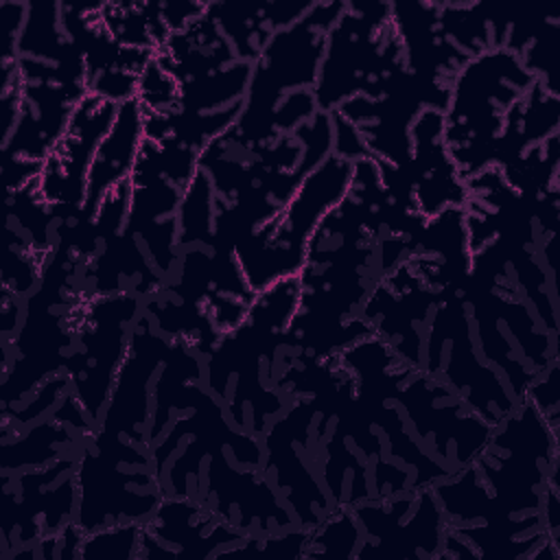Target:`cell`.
Segmentation results:
<instances>
[{
  "label": "cell",
  "mask_w": 560,
  "mask_h": 560,
  "mask_svg": "<svg viewBox=\"0 0 560 560\" xmlns=\"http://www.w3.org/2000/svg\"><path fill=\"white\" fill-rule=\"evenodd\" d=\"M451 85L405 72L383 96L357 94L330 112L357 138L363 158L405 168L411 158L409 129L422 107L446 109Z\"/></svg>",
  "instance_id": "cell-10"
},
{
  "label": "cell",
  "mask_w": 560,
  "mask_h": 560,
  "mask_svg": "<svg viewBox=\"0 0 560 560\" xmlns=\"http://www.w3.org/2000/svg\"><path fill=\"white\" fill-rule=\"evenodd\" d=\"M560 92L547 88L542 81L534 85L512 105L505 116V127L499 140L497 164H508L534 144L560 133Z\"/></svg>",
  "instance_id": "cell-20"
},
{
  "label": "cell",
  "mask_w": 560,
  "mask_h": 560,
  "mask_svg": "<svg viewBox=\"0 0 560 560\" xmlns=\"http://www.w3.org/2000/svg\"><path fill=\"white\" fill-rule=\"evenodd\" d=\"M142 523H122L83 534L79 560H136Z\"/></svg>",
  "instance_id": "cell-23"
},
{
  "label": "cell",
  "mask_w": 560,
  "mask_h": 560,
  "mask_svg": "<svg viewBox=\"0 0 560 560\" xmlns=\"http://www.w3.org/2000/svg\"><path fill=\"white\" fill-rule=\"evenodd\" d=\"M151 446L94 429L77 457L74 523L88 534L144 523L162 501Z\"/></svg>",
  "instance_id": "cell-3"
},
{
  "label": "cell",
  "mask_w": 560,
  "mask_h": 560,
  "mask_svg": "<svg viewBox=\"0 0 560 560\" xmlns=\"http://www.w3.org/2000/svg\"><path fill=\"white\" fill-rule=\"evenodd\" d=\"M534 81L508 48L488 50L455 74L444 109V142L464 182L497 164L505 116Z\"/></svg>",
  "instance_id": "cell-1"
},
{
  "label": "cell",
  "mask_w": 560,
  "mask_h": 560,
  "mask_svg": "<svg viewBox=\"0 0 560 560\" xmlns=\"http://www.w3.org/2000/svg\"><path fill=\"white\" fill-rule=\"evenodd\" d=\"M350 510L361 525V545L354 558H440L446 523L431 488L365 501Z\"/></svg>",
  "instance_id": "cell-13"
},
{
  "label": "cell",
  "mask_w": 560,
  "mask_h": 560,
  "mask_svg": "<svg viewBox=\"0 0 560 560\" xmlns=\"http://www.w3.org/2000/svg\"><path fill=\"white\" fill-rule=\"evenodd\" d=\"M155 61L177 81L186 83L214 74L234 61H241L217 22L201 13L186 28L171 33L166 44L155 52Z\"/></svg>",
  "instance_id": "cell-19"
},
{
  "label": "cell",
  "mask_w": 560,
  "mask_h": 560,
  "mask_svg": "<svg viewBox=\"0 0 560 560\" xmlns=\"http://www.w3.org/2000/svg\"><path fill=\"white\" fill-rule=\"evenodd\" d=\"M142 138V109L138 101L131 98L120 103L116 120L107 136L101 140L88 173V192L83 208L79 210L83 221L92 219L101 199L112 186L129 179Z\"/></svg>",
  "instance_id": "cell-18"
},
{
  "label": "cell",
  "mask_w": 560,
  "mask_h": 560,
  "mask_svg": "<svg viewBox=\"0 0 560 560\" xmlns=\"http://www.w3.org/2000/svg\"><path fill=\"white\" fill-rule=\"evenodd\" d=\"M322 396H302L262 433V472L280 492L300 527H315L332 503L317 475L315 424Z\"/></svg>",
  "instance_id": "cell-8"
},
{
  "label": "cell",
  "mask_w": 560,
  "mask_h": 560,
  "mask_svg": "<svg viewBox=\"0 0 560 560\" xmlns=\"http://www.w3.org/2000/svg\"><path fill=\"white\" fill-rule=\"evenodd\" d=\"M359 545L361 525L354 512L350 508H332L315 527L308 529L302 558H354Z\"/></svg>",
  "instance_id": "cell-22"
},
{
  "label": "cell",
  "mask_w": 560,
  "mask_h": 560,
  "mask_svg": "<svg viewBox=\"0 0 560 560\" xmlns=\"http://www.w3.org/2000/svg\"><path fill=\"white\" fill-rule=\"evenodd\" d=\"M350 179L352 162L330 153L304 175L287 206L267 225L236 243V260L254 291L302 269L317 223L341 201Z\"/></svg>",
  "instance_id": "cell-4"
},
{
  "label": "cell",
  "mask_w": 560,
  "mask_h": 560,
  "mask_svg": "<svg viewBox=\"0 0 560 560\" xmlns=\"http://www.w3.org/2000/svg\"><path fill=\"white\" fill-rule=\"evenodd\" d=\"M427 374L448 385L488 424H501L516 400L497 368L479 352L464 287L444 295L429 317L422 337V365Z\"/></svg>",
  "instance_id": "cell-5"
},
{
  "label": "cell",
  "mask_w": 560,
  "mask_h": 560,
  "mask_svg": "<svg viewBox=\"0 0 560 560\" xmlns=\"http://www.w3.org/2000/svg\"><path fill=\"white\" fill-rule=\"evenodd\" d=\"M396 398L411 433L448 472L477 459L492 438L494 427L422 368L398 385Z\"/></svg>",
  "instance_id": "cell-9"
},
{
  "label": "cell",
  "mask_w": 560,
  "mask_h": 560,
  "mask_svg": "<svg viewBox=\"0 0 560 560\" xmlns=\"http://www.w3.org/2000/svg\"><path fill=\"white\" fill-rule=\"evenodd\" d=\"M116 114L118 103L88 92L74 105L66 129L44 158L35 190L57 217L74 214L83 208L94 153L112 129Z\"/></svg>",
  "instance_id": "cell-12"
},
{
  "label": "cell",
  "mask_w": 560,
  "mask_h": 560,
  "mask_svg": "<svg viewBox=\"0 0 560 560\" xmlns=\"http://www.w3.org/2000/svg\"><path fill=\"white\" fill-rule=\"evenodd\" d=\"M313 2H208L206 13L217 22L234 55L254 63L271 37L295 24Z\"/></svg>",
  "instance_id": "cell-17"
},
{
  "label": "cell",
  "mask_w": 560,
  "mask_h": 560,
  "mask_svg": "<svg viewBox=\"0 0 560 560\" xmlns=\"http://www.w3.org/2000/svg\"><path fill=\"white\" fill-rule=\"evenodd\" d=\"M409 138L411 158L405 173L418 212L431 219L448 208H464L468 190L444 142V112L422 107L411 122Z\"/></svg>",
  "instance_id": "cell-16"
},
{
  "label": "cell",
  "mask_w": 560,
  "mask_h": 560,
  "mask_svg": "<svg viewBox=\"0 0 560 560\" xmlns=\"http://www.w3.org/2000/svg\"><path fill=\"white\" fill-rule=\"evenodd\" d=\"M144 300L133 293H98L81 300L74 317V343L66 365L70 387L96 429L131 330Z\"/></svg>",
  "instance_id": "cell-6"
},
{
  "label": "cell",
  "mask_w": 560,
  "mask_h": 560,
  "mask_svg": "<svg viewBox=\"0 0 560 560\" xmlns=\"http://www.w3.org/2000/svg\"><path fill=\"white\" fill-rule=\"evenodd\" d=\"M101 20L120 46L158 52L171 37L160 2H101Z\"/></svg>",
  "instance_id": "cell-21"
},
{
  "label": "cell",
  "mask_w": 560,
  "mask_h": 560,
  "mask_svg": "<svg viewBox=\"0 0 560 560\" xmlns=\"http://www.w3.org/2000/svg\"><path fill=\"white\" fill-rule=\"evenodd\" d=\"M343 9V2H313L291 26L276 33L252 63L245 107L238 125H258L276 103L293 90H313L326 50L328 31Z\"/></svg>",
  "instance_id": "cell-7"
},
{
  "label": "cell",
  "mask_w": 560,
  "mask_h": 560,
  "mask_svg": "<svg viewBox=\"0 0 560 560\" xmlns=\"http://www.w3.org/2000/svg\"><path fill=\"white\" fill-rule=\"evenodd\" d=\"M405 72L407 55L392 2H343L313 88L317 109L330 114L357 94L383 96Z\"/></svg>",
  "instance_id": "cell-2"
},
{
  "label": "cell",
  "mask_w": 560,
  "mask_h": 560,
  "mask_svg": "<svg viewBox=\"0 0 560 560\" xmlns=\"http://www.w3.org/2000/svg\"><path fill=\"white\" fill-rule=\"evenodd\" d=\"M2 556L59 534L77 512V457L2 475ZM11 558V556H9Z\"/></svg>",
  "instance_id": "cell-11"
},
{
  "label": "cell",
  "mask_w": 560,
  "mask_h": 560,
  "mask_svg": "<svg viewBox=\"0 0 560 560\" xmlns=\"http://www.w3.org/2000/svg\"><path fill=\"white\" fill-rule=\"evenodd\" d=\"M247 532L225 523L195 497H162L142 523L136 560L214 558L247 540Z\"/></svg>",
  "instance_id": "cell-14"
},
{
  "label": "cell",
  "mask_w": 560,
  "mask_h": 560,
  "mask_svg": "<svg viewBox=\"0 0 560 560\" xmlns=\"http://www.w3.org/2000/svg\"><path fill=\"white\" fill-rule=\"evenodd\" d=\"M168 348L171 339L155 328L142 308L96 429L149 444L153 385Z\"/></svg>",
  "instance_id": "cell-15"
}]
</instances>
